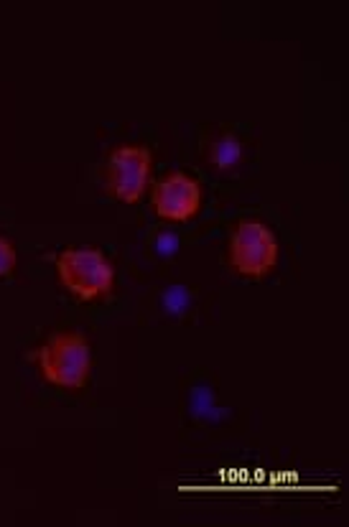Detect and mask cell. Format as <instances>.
I'll list each match as a JSON object with an SVG mask.
<instances>
[{
  "label": "cell",
  "instance_id": "obj_1",
  "mask_svg": "<svg viewBox=\"0 0 349 527\" xmlns=\"http://www.w3.org/2000/svg\"><path fill=\"white\" fill-rule=\"evenodd\" d=\"M29 357L39 362L46 380L57 387L77 390L90 377V347H87V339L77 331L54 334L44 347L34 349Z\"/></svg>",
  "mask_w": 349,
  "mask_h": 527
},
{
  "label": "cell",
  "instance_id": "obj_2",
  "mask_svg": "<svg viewBox=\"0 0 349 527\" xmlns=\"http://www.w3.org/2000/svg\"><path fill=\"white\" fill-rule=\"evenodd\" d=\"M64 286L79 298H97L110 293L115 270L95 247H69L54 258Z\"/></svg>",
  "mask_w": 349,
  "mask_h": 527
},
{
  "label": "cell",
  "instance_id": "obj_3",
  "mask_svg": "<svg viewBox=\"0 0 349 527\" xmlns=\"http://www.w3.org/2000/svg\"><path fill=\"white\" fill-rule=\"evenodd\" d=\"M278 245L276 237L258 219H243L235 227L230 240V263L237 273L265 275L276 265Z\"/></svg>",
  "mask_w": 349,
  "mask_h": 527
},
{
  "label": "cell",
  "instance_id": "obj_4",
  "mask_svg": "<svg viewBox=\"0 0 349 527\" xmlns=\"http://www.w3.org/2000/svg\"><path fill=\"white\" fill-rule=\"evenodd\" d=\"M151 176V153L143 146L115 148L105 163V184L113 197L138 202Z\"/></svg>",
  "mask_w": 349,
  "mask_h": 527
},
{
  "label": "cell",
  "instance_id": "obj_5",
  "mask_svg": "<svg viewBox=\"0 0 349 527\" xmlns=\"http://www.w3.org/2000/svg\"><path fill=\"white\" fill-rule=\"evenodd\" d=\"M199 184L192 176L174 171L166 179H161L153 189V207L164 219L171 222H184L199 209Z\"/></svg>",
  "mask_w": 349,
  "mask_h": 527
},
{
  "label": "cell",
  "instance_id": "obj_6",
  "mask_svg": "<svg viewBox=\"0 0 349 527\" xmlns=\"http://www.w3.org/2000/svg\"><path fill=\"white\" fill-rule=\"evenodd\" d=\"M186 405H189V415L199 426H217L227 418V408L220 403L209 382H194L186 395Z\"/></svg>",
  "mask_w": 349,
  "mask_h": 527
},
{
  "label": "cell",
  "instance_id": "obj_7",
  "mask_svg": "<svg viewBox=\"0 0 349 527\" xmlns=\"http://www.w3.org/2000/svg\"><path fill=\"white\" fill-rule=\"evenodd\" d=\"M207 156H209V161L217 166V169H222V171L232 169V166L240 161V156H243V141H240V135L230 133V130L217 133L212 141H209Z\"/></svg>",
  "mask_w": 349,
  "mask_h": 527
},
{
  "label": "cell",
  "instance_id": "obj_8",
  "mask_svg": "<svg viewBox=\"0 0 349 527\" xmlns=\"http://www.w3.org/2000/svg\"><path fill=\"white\" fill-rule=\"evenodd\" d=\"M158 306H161V311H164L166 316L179 319V316H186L192 311L194 293L184 286H169L161 293V298H158Z\"/></svg>",
  "mask_w": 349,
  "mask_h": 527
},
{
  "label": "cell",
  "instance_id": "obj_9",
  "mask_svg": "<svg viewBox=\"0 0 349 527\" xmlns=\"http://www.w3.org/2000/svg\"><path fill=\"white\" fill-rule=\"evenodd\" d=\"M151 250L158 260L174 258L181 250V235L171 227H158L151 237Z\"/></svg>",
  "mask_w": 349,
  "mask_h": 527
},
{
  "label": "cell",
  "instance_id": "obj_10",
  "mask_svg": "<svg viewBox=\"0 0 349 527\" xmlns=\"http://www.w3.org/2000/svg\"><path fill=\"white\" fill-rule=\"evenodd\" d=\"M16 268V250L6 237H0V275H8Z\"/></svg>",
  "mask_w": 349,
  "mask_h": 527
}]
</instances>
